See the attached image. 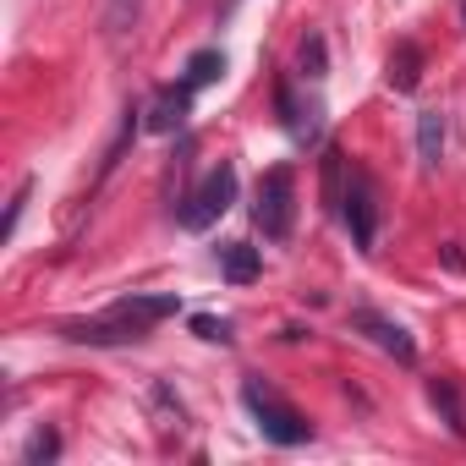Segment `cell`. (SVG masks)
I'll use <instances>...</instances> for the list:
<instances>
[{
    "label": "cell",
    "mask_w": 466,
    "mask_h": 466,
    "mask_svg": "<svg viewBox=\"0 0 466 466\" xmlns=\"http://www.w3.org/2000/svg\"><path fill=\"white\" fill-rule=\"evenodd\" d=\"M324 61H329V45H324L319 34H308L302 50H297V72H302V83H319V77H324Z\"/></svg>",
    "instance_id": "cell-15"
},
{
    "label": "cell",
    "mask_w": 466,
    "mask_h": 466,
    "mask_svg": "<svg viewBox=\"0 0 466 466\" xmlns=\"http://www.w3.org/2000/svg\"><path fill=\"white\" fill-rule=\"evenodd\" d=\"M242 406L253 411L258 433H264L269 444H280V450H297V444H308V439H313V422H308L291 400H280L264 379H242Z\"/></svg>",
    "instance_id": "cell-1"
},
{
    "label": "cell",
    "mask_w": 466,
    "mask_h": 466,
    "mask_svg": "<svg viewBox=\"0 0 466 466\" xmlns=\"http://www.w3.org/2000/svg\"><path fill=\"white\" fill-rule=\"evenodd\" d=\"M143 23V0H99V34L110 50H121Z\"/></svg>",
    "instance_id": "cell-8"
},
{
    "label": "cell",
    "mask_w": 466,
    "mask_h": 466,
    "mask_svg": "<svg viewBox=\"0 0 466 466\" xmlns=\"http://www.w3.org/2000/svg\"><path fill=\"white\" fill-rule=\"evenodd\" d=\"M230 203H237V165L230 159H219L187 198H181V208H176V225L181 230H208Z\"/></svg>",
    "instance_id": "cell-3"
},
{
    "label": "cell",
    "mask_w": 466,
    "mask_h": 466,
    "mask_svg": "<svg viewBox=\"0 0 466 466\" xmlns=\"http://www.w3.org/2000/svg\"><path fill=\"white\" fill-rule=\"evenodd\" d=\"M192 94H198V88L181 77V88H165V94L154 99V110H148L143 127H148V132H181V127H187V110H192Z\"/></svg>",
    "instance_id": "cell-9"
},
{
    "label": "cell",
    "mask_w": 466,
    "mask_h": 466,
    "mask_svg": "<svg viewBox=\"0 0 466 466\" xmlns=\"http://www.w3.org/2000/svg\"><path fill=\"white\" fill-rule=\"evenodd\" d=\"M56 455H61V433H56V428H39V433L28 439V450H23L28 466H34V461H56Z\"/></svg>",
    "instance_id": "cell-18"
},
{
    "label": "cell",
    "mask_w": 466,
    "mask_h": 466,
    "mask_svg": "<svg viewBox=\"0 0 466 466\" xmlns=\"http://www.w3.org/2000/svg\"><path fill=\"white\" fill-rule=\"evenodd\" d=\"M417 83H422V50H417L411 39H400L395 56H390V88H395V94H411Z\"/></svg>",
    "instance_id": "cell-13"
},
{
    "label": "cell",
    "mask_w": 466,
    "mask_h": 466,
    "mask_svg": "<svg viewBox=\"0 0 466 466\" xmlns=\"http://www.w3.org/2000/svg\"><path fill=\"white\" fill-rule=\"evenodd\" d=\"M351 329L368 335V340H373L379 351H390L395 362H406V368L417 362V340H411L395 319H384V313H373V308H351Z\"/></svg>",
    "instance_id": "cell-6"
},
{
    "label": "cell",
    "mask_w": 466,
    "mask_h": 466,
    "mask_svg": "<svg viewBox=\"0 0 466 466\" xmlns=\"http://www.w3.org/2000/svg\"><path fill=\"white\" fill-rule=\"evenodd\" d=\"M143 335H148V324H137V319H121V313L61 324V340H72V346H137Z\"/></svg>",
    "instance_id": "cell-5"
},
{
    "label": "cell",
    "mask_w": 466,
    "mask_h": 466,
    "mask_svg": "<svg viewBox=\"0 0 466 466\" xmlns=\"http://www.w3.org/2000/svg\"><path fill=\"white\" fill-rule=\"evenodd\" d=\"M428 400L444 411L450 433H455V439H466V411H461V395H455V384H450V379H433V384H428Z\"/></svg>",
    "instance_id": "cell-14"
},
{
    "label": "cell",
    "mask_w": 466,
    "mask_h": 466,
    "mask_svg": "<svg viewBox=\"0 0 466 466\" xmlns=\"http://www.w3.org/2000/svg\"><path fill=\"white\" fill-rule=\"evenodd\" d=\"M324 198H329V208H340V148H324Z\"/></svg>",
    "instance_id": "cell-20"
},
{
    "label": "cell",
    "mask_w": 466,
    "mask_h": 466,
    "mask_svg": "<svg viewBox=\"0 0 466 466\" xmlns=\"http://www.w3.org/2000/svg\"><path fill=\"white\" fill-rule=\"evenodd\" d=\"M340 214H346V225H351V242H357L362 253H373V242H379V187H373L368 170H351V187H346V198H340Z\"/></svg>",
    "instance_id": "cell-4"
},
{
    "label": "cell",
    "mask_w": 466,
    "mask_h": 466,
    "mask_svg": "<svg viewBox=\"0 0 466 466\" xmlns=\"http://www.w3.org/2000/svg\"><path fill=\"white\" fill-rule=\"evenodd\" d=\"M28 198H34V181H23V187L12 192V208H6V225H0V242H12V237H17V219H23V208H28Z\"/></svg>",
    "instance_id": "cell-19"
},
{
    "label": "cell",
    "mask_w": 466,
    "mask_h": 466,
    "mask_svg": "<svg viewBox=\"0 0 466 466\" xmlns=\"http://www.w3.org/2000/svg\"><path fill=\"white\" fill-rule=\"evenodd\" d=\"M444 137H450L444 110H422V116H417V159H422V165H439V159H444Z\"/></svg>",
    "instance_id": "cell-12"
},
{
    "label": "cell",
    "mask_w": 466,
    "mask_h": 466,
    "mask_svg": "<svg viewBox=\"0 0 466 466\" xmlns=\"http://www.w3.org/2000/svg\"><path fill=\"white\" fill-rule=\"evenodd\" d=\"M275 110H280V121H286V132L297 137V143H319V132H324V110L319 105H297V94H291V83H280L275 88Z\"/></svg>",
    "instance_id": "cell-7"
},
{
    "label": "cell",
    "mask_w": 466,
    "mask_h": 466,
    "mask_svg": "<svg viewBox=\"0 0 466 466\" xmlns=\"http://www.w3.org/2000/svg\"><path fill=\"white\" fill-rule=\"evenodd\" d=\"M253 225L264 230V242H286L297 230V176L286 165L264 170L258 176V192H253Z\"/></svg>",
    "instance_id": "cell-2"
},
{
    "label": "cell",
    "mask_w": 466,
    "mask_h": 466,
    "mask_svg": "<svg viewBox=\"0 0 466 466\" xmlns=\"http://www.w3.org/2000/svg\"><path fill=\"white\" fill-rule=\"evenodd\" d=\"M219 72H225V56H219V50H198V56L187 61V83H192V88L219 83Z\"/></svg>",
    "instance_id": "cell-16"
},
{
    "label": "cell",
    "mask_w": 466,
    "mask_h": 466,
    "mask_svg": "<svg viewBox=\"0 0 466 466\" xmlns=\"http://www.w3.org/2000/svg\"><path fill=\"white\" fill-rule=\"evenodd\" d=\"M192 335H198V340H214V346H230V340H237L230 319H214V313H192Z\"/></svg>",
    "instance_id": "cell-17"
},
{
    "label": "cell",
    "mask_w": 466,
    "mask_h": 466,
    "mask_svg": "<svg viewBox=\"0 0 466 466\" xmlns=\"http://www.w3.org/2000/svg\"><path fill=\"white\" fill-rule=\"evenodd\" d=\"M461 12H466V0H461Z\"/></svg>",
    "instance_id": "cell-21"
},
{
    "label": "cell",
    "mask_w": 466,
    "mask_h": 466,
    "mask_svg": "<svg viewBox=\"0 0 466 466\" xmlns=\"http://www.w3.org/2000/svg\"><path fill=\"white\" fill-rule=\"evenodd\" d=\"M110 313H121V319H137V324H165V319H176L181 313V302L176 297H143V291H132V297H121Z\"/></svg>",
    "instance_id": "cell-11"
},
{
    "label": "cell",
    "mask_w": 466,
    "mask_h": 466,
    "mask_svg": "<svg viewBox=\"0 0 466 466\" xmlns=\"http://www.w3.org/2000/svg\"><path fill=\"white\" fill-rule=\"evenodd\" d=\"M214 258H219V275H225L230 286H253V280L264 275V258H258V248H248V242H225V248H214Z\"/></svg>",
    "instance_id": "cell-10"
}]
</instances>
